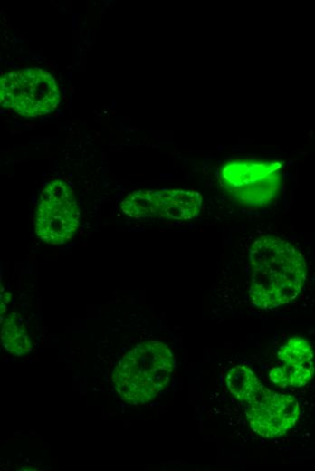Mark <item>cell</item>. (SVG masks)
<instances>
[{
	"label": "cell",
	"instance_id": "obj_1",
	"mask_svg": "<svg viewBox=\"0 0 315 471\" xmlns=\"http://www.w3.org/2000/svg\"><path fill=\"white\" fill-rule=\"evenodd\" d=\"M252 303L260 309L277 308L294 300L306 280L302 255L289 242L262 236L249 252Z\"/></svg>",
	"mask_w": 315,
	"mask_h": 471
},
{
	"label": "cell",
	"instance_id": "obj_2",
	"mask_svg": "<svg viewBox=\"0 0 315 471\" xmlns=\"http://www.w3.org/2000/svg\"><path fill=\"white\" fill-rule=\"evenodd\" d=\"M174 368V355L166 344L146 341L123 355L114 369L112 381L123 401L142 405L167 387Z\"/></svg>",
	"mask_w": 315,
	"mask_h": 471
},
{
	"label": "cell",
	"instance_id": "obj_3",
	"mask_svg": "<svg viewBox=\"0 0 315 471\" xmlns=\"http://www.w3.org/2000/svg\"><path fill=\"white\" fill-rule=\"evenodd\" d=\"M0 101L5 108L26 118L50 114L60 102L55 78L41 68L13 70L0 78Z\"/></svg>",
	"mask_w": 315,
	"mask_h": 471
},
{
	"label": "cell",
	"instance_id": "obj_4",
	"mask_svg": "<svg viewBox=\"0 0 315 471\" xmlns=\"http://www.w3.org/2000/svg\"><path fill=\"white\" fill-rule=\"evenodd\" d=\"M79 220L80 210L71 187L62 179L48 182L36 207V236L47 244H65L75 235Z\"/></svg>",
	"mask_w": 315,
	"mask_h": 471
},
{
	"label": "cell",
	"instance_id": "obj_5",
	"mask_svg": "<svg viewBox=\"0 0 315 471\" xmlns=\"http://www.w3.org/2000/svg\"><path fill=\"white\" fill-rule=\"evenodd\" d=\"M201 207V195L186 189H139L120 203L122 212L134 219L189 220Z\"/></svg>",
	"mask_w": 315,
	"mask_h": 471
},
{
	"label": "cell",
	"instance_id": "obj_6",
	"mask_svg": "<svg viewBox=\"0 0 315 471\" xmlns=\"http://www.w3.org/2000/svg\"><path fill=\"white\" fill-rule=\"evenodd\" d=\"M280 168L278 162L234 161L223 167L221 178L237 200L246 205H262L278 191Z\"/></svg>",
	"mask_w": 315,
	"mask_h": 471
},
{
	"label": "cell",
	"instance_id": "obj_7",
	"mask_svg": "<svg viewBox=\"0 0 315 471\" xmlns=\"http://www.w3.org/2000/svg\"><path fill=\"white\" fill-rule=\"evenodd\" d=\"M246 404L245 415L250 427L263 437L282 436L295 425L300 415L299 404L293 397L263 386Z\"/></svg>",
	"mask_w": 315,
	"mask_h": 471
},
{
	"label": "cell",
	"instance_id": "obj_8",
	"mask_svg": "<svg viewBox=\"0 0 315 471\" xmlns=\"http://www.w3.org/2000/svg\"><path fill=\"white\" fill-rule=\"evenodd\" d=\"M230 393L243 402L251 401L262 387L253 371L243 365L232 368L226 374Z\"/></svg>",
	"mask_w": 315,
	"mask_h": 471
},
{
	"label": "cell",
	"instance_id": "obj_9",
	"mask_svg": "<svg viewBox=\"0 0 315 471\" xmlns=\"http://www.w3.org/2000/svg\"><path fill=\"white\" fill-rule=\"evenodd\" d=\"M1 340L3 347L14 356H24L31 351L30 338L14 314L2 319Z\"/></svg>",
	"mask_w": 315,
	"mask_h": 471
},
{
	"label": "cell",
	"instance_id": "obj_10",
	"mask_svg": "<svg viewBox=\"0 0 315 471\" xmlns=\"http://www.w3.org/2000/svg\"><path fill=\"white\" fill-rule=\"evenodd\" d=\"M278 359L282 365L303 367L314 365L313 350L307 340L301 337L289 339L278 351Z\"/></svg>",
	"mask_w": 315,
	"mask_h": 471
},
{
	"label": "cell",
	"instance_id": "obj_11",
	"mask_svg": "<svg viewBox=\"0 0 315 471\" xmlns=\"http://www.w3.org/2000/svg\"><path fill=\"white\" fill-rule=\"evenodd\" d=\"M314 365L303 367H290L282 365L273 368L269 378L272 382L281 388H299L307 384L313 377Z\"/></svg>",
	"mask_w": 315,
	"mask_h": 471
}]
</instances>
